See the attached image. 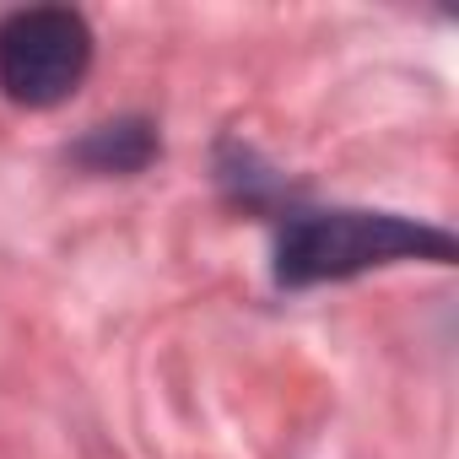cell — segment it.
I'll return each instance as SVG.
<instances>
[{"label":"cell","mask_w":459,"mask_h":459,"mask_svg":"<svg viewBox=\"0 0 459 459\" xmlns=\"http://www.w3.org/2000/svg\"><path fill=\"white\" fill-rule=\"evenodd\" d=\"M454 238L443 227L394 216V211H292L276 238V281L314 287L346 281L394 260H432L454 265Z\"/></svg>","instance_id":"6da1fadb"},{"label":"cell","mask_w":459,"mask_h":459,"mask_svg":"<svg viewBox=\"0 0 459 459\" xmlns=\"http://www.w3.org/2000/svg\"><path fill=\"white\" fill-rule=\"evenodd\" d=\"M92 65V28L71 6H28L0 22V87L22 108L65 103Z\"/></svg>","instance_id":"7a4b0ae2"},{"label":"cell","mask_w":459,"mask_h":459,"mask_svg":"<svg viewBox=\"0 0 459 459\" xmlns=\"http://www.w3.org/2000/svg\"><path fill=\"white\" fill-rule=\"evenodd\" d=\"M82 168L92 173H141L157 157V135L146 119H119V125H98L87 141H76L71 152Z\"/></svg>","instance_id":"3957f363"}]
</instances>
